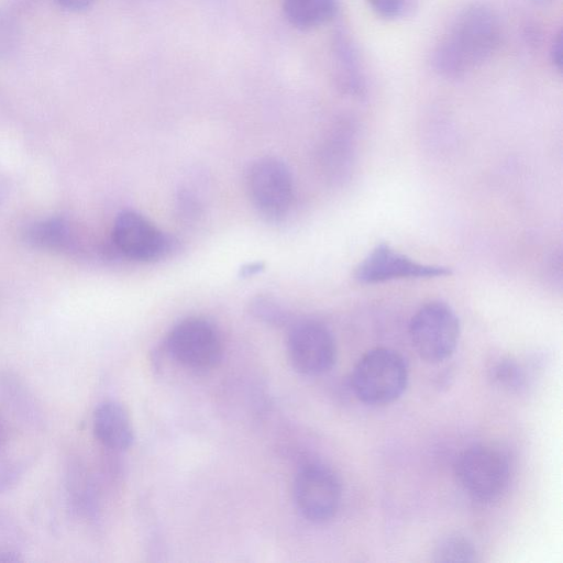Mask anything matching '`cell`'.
Segmentation results:
<instances>
[{
	"label": "cell",
	"mask_w": 563,
	"mask_h": 563,
	"mask_svg": "<svg viewBox=\"0 0 563 563\" xmlns=\"http://www.w3.org/2000/svg\"><path fill=\"white\" fill-rule=\"evenodd\" d=\"M263 268H264L263 263H258V262L249 263L241 268V276H243V277L254 276L257 273H260L261 271H263Z\"/></svg>",
	"instance_id": "cell-27"
},
{
	"label": "cell",
	"mask_w": 563,
	"mask_h": 563,
	"mask_svg": "<svg viewBox=\"0 0 563 563\" xmlns=\"http://www.w3.org/2000/svg\"><path fill=\"white\" fill-rule=\"evenodd\" d=\"M451 269L413 261L386 243H380L356 266L354 278L362 284L384 283L400 278L442 277Z\"/></svg>",
	"instance_id": "cell-10"
},
{
	"label": "cell",
	"mask_w": 563,
	"mask_h": 563,
	"mask_svg": "<svg viewBox=\"0 0 563 563\" xmlns=\"http://www.w3.org/2000/svg\"><path fill=\"white\" fill-rule=\"evenodd\" d=\"M92 426L95 437L109 451H124L133 444L132 422L125 408L118 401L99 404L93 412Z\"/></svg>",
	"instance_id": "cell-14"
},
{
	"label": "cell",
	"mask_w": 563,
	"mask_h": 563,
	"mask_svg": "<svg viewBox=\"0 0 563 563\" xmlns=\"http://www.w3.org/2000/svg\"><path fill=\"white\" fill-rule=\"evenodd\" d=\"M501 37V23L495 11L482 3L470 4L437 44L432 66L444 78H462L497 52Z\"/></svg>",
	"instance_id": "cell-1"
},
{
	"label": "cell",
	"mask_w": 563,
	"mask_h": 563,
	"mask_svg": "<svg viewBox=\"0 0 563 563\" xmlns=\"http://www.w3.org/2000/svg\"><path fill=\"white\" fill-rule=\"evenodd\" d=\"M408 383L405 358L395 350L375 347L355 364L351 387L355 396L367 405H387L398 399Z\"/></svg>",
	"instance_id": "cell-2"
},
{
	"label": "cell",
	"mask_w": 563,
	"mask_h": 563,
	"mask_svg": "<svg viewBox=\"0 0 563 563\" xmlns=\"http://www.w3.org/2000/svg\"><path fill=\"white\" fill-rule=\"evenodd\" d=\"M177 209L184 220H195L201 212L200 200L192 191L181 189L177 196Z\"/></svg>",
	"instance_id": "cell-24"
},
{
	"label": "cell",
	"mask_w": 563,
	"mask_h": 563,
	"mask_svg": "<svg viewBox=\"0 0 563 563\" xmlns=\"http://www.w3.org/2000/svg\"><path fill=\"white\" fill-rule=\"evenodd\" d=\"M454 474L462 489L474 500L492 503L500 498L510 481L508 456L492 445H474L456 459Z\"/></svg>",
	"instance_id": "cell-3"
},
{
	"label": "cell",
	"mask_w": 563,
	"mask_h": 563,
	"mask_svg": "<svg viewBox=\"0 0 563 563\" xmlns=\"http://www.w3.org/2000/svg\"><path fill=\"white\" fill-rule=\"evenodd\" d=\"M331 52L336 88L344 95L363 97L366 93L365 77L357 51L345 32L333 34Z\"/></svg>",
	"instance_id": "cell-15"
},
{
	"label": "cell",
	"mask_w": 563,
	"mask_h": 563,
	"mask_svg": "<svg viewBox=\"0 0 563 563\" xmlns=\"http://www.w3.org/2000/svg\"><path fill=\"white\" fill-rule=\"evenodd\" d=\"M476 555L474 544L459 533L441 538L432 551V560L435 562H474Z\"/></svg>",
	"instance_id": "cell-18"
},
{
	"label": "cell",
	"mask_w": 563,
	"mask_h": 563,
	"mask_svg": "<svg viewBox=\"0 0 563 563\" xmlns=\"http://www.w3.org/2000/svg\"><path fill=\"white\" fill-rule=\"evenodd\" d=\"M349 123L334 128L320 151V165L330 180H341L350 172L354 153V131Z\"/></svg>",
	"instance_id": "cell-16"
},
{
	"label": "cell",
	"mask_w": 563,
	"mask_h": 563,
	"mask_svg": "<svg viewBox=\"0 0 563 563\" xmlns=\"http://www.w3.org/2000/svg\"><path fill=\"white\" fill-rule=\"evenodd\" d=\"M33 456H0V494L14 488L33 464Z\"/></svg>",
	"instance_id": "cell-21"
},
{
	"label": "cell",
	"mask_w": 563,
	"mask_h": 563,
	"mask_svg": "<svg viewBox=\"0 0 563 563\" xmlns=\"http://www.w3.org/2000/svg\"><path fill=\"white\" fill-rule=\"evenodd\" d=\"M165 347L179 365L192 371L214 367L222 357V340L209 320L190 317L178 322L167 334Z\"/></svg>",
	"instance_id": "cell-7"
},
{
	"label": "cell",
	"mask_w": 563,
	"mask_h": 563,
	"mask_svg": "<svg viewBox=\"0 0 563 563\" xmlns=\"http://www.w3.org/2000/svg\"><path fill=\"white\" fill-rule=\"evenodd\" d=\"M562 32L559 31L553 37L551 47H550V59L553 67L561 73L563 65V48H562Z\"/></svg>",
	"instance_id": "cell-25"
},
{
	"label": "cell",
	"mask_w": 563,
	"mask_h": 563,
	"mask_svg": "<svg viewBox=\"0 0 563 563\" xmlns=\"http://www.w3.org/2000/svg\"><path fill=\"white\" fill-rule=\"evenodd\" d=\"M95 0H55V2L70 12H82L91 7Z\"/></svg>",
	"instance_id": "cell-26"
},
{
	"label": "cell",
	"mask_w": 563,
	"mask_h": 563,
	"mask_svg": "<svg viewBox=\"0 0 563 563\" xmlns=\"http://www.w3.org/2000/svg\"><path fill=\"white\" fill-rule=\"evenodd\" d=\"M336 8V0H283L285 18L301 31L313 30L329 22Z\"/></svg>",
	"instance_id": "cell-17"
},
{
	"label": "cell",
	"mask_w": 563,
	"mask_h": 563,
	"mask_svg": "<svg viewBox=\"0 0 563 563\" xmlns=\"http://www.w3.org/2000/svg\"><path fill=\"white\" fill-rule=\"evenodd\" d=\"M20 43V26L13 15L0 11V59L15 53Z\"/></svg>",
	"instance_id": "cell-22"
},
{
	"label": "cell",
	"mask_w": 563,
	"mask_h": 563,
	"mask_svg": "<svg viewBox=\"0 0 563 563\" xmlns=\"http://www.w3.org/2000/svg\"><path fill=\"white\" fill-rule=\"evenodd\" d=\"M372 10L384 19L404 18L413 12L417 0H366Z\"/></svg>",
	"instance_id": "cell-23"
},
{
	"label": "cell",
	"mask_w": 563,
	"mask_h": 563,
	"mask_svg": "<svg viewBox=\"0 0 563 563\" xmlns=\"http://www.w3.org/2000/svg\"><path fill=\"white\" fill-rule=\"evenodd\" d=\"M64 489L74 516L87 521L96 520L99 510L96 482L85 462L75 454L67 456L65 462Z\"/></svg>",
	"instance_id": "cell-12"
},
{
	"label": "cell",
	"mask_w": 563,
	"mask_h": 563,
	"mask_svg": "<svg viewBox=\"0 0 563 563\" xmlns=\"http://www.w3.org/2000/svg\"><path fill=\"white\" fill-rule=\"evenodd\" d=\"M287 349L294 368L308 376L330 371L336 360V344L331 331L316 320L294 323L288 332Z\"/></svg>",
	"instance_id": "cell-9"
},
{
	"label": "cell",
	"mask_w": 563,
	"mask_h": 563,
	"mask_svg": "<svg viewBox=\"0 0 563 563\" xmlns=\"http://www.w3.org/2000/svg\"><path fill=\"white\" fill-rule=\"evenodd\" d=\"M342 496L338 475L321 463L300 468L294 482V499L301 515L312 522H325L336 514Z\"/></svg>",
	"instance_id": "cell-8"
},
{
	"label": "cell",
	"mask_w": 563,
	"mask_h": 563,
	"mask_svg": "<svg viewBox=\"0 0 563 563\" xmlns=\"http://www.w3.org/2000/svg\"><path fill=\"white\" fill-rule=\"evenodd\" d=\"M23 235L30 246L38 250L79 254L90 247L78 229L60 217L35 221L26 227Z\"/></svg>",
	"instance_id": "cell-11"
},
{
	"label": "cell",
	"mask_w": 563,
	"mask_h": 563,
	"mask_svg": "<svg viewBox=\"0 0 563 563\" xmlns=\"http://www.w3.org/2000/svg\"><path fill=\"white\" fill-rule=\"evenodd\" d=\"M9 437V428L4 417L0 413V449L7 443Z\"/></svg>",
	"instance_id": "cell-28"
},
{
	"label": "cell",
	"mask_w": 563,
	"mask_h": 563,
	"mask_svg": "<svg viewBox=\"0 0 563 563\" xmlns=\"http://www.w3.org/2000/svg\"><path fill=\"white\" fill-rule=\"evenodd\" d=\"M0 400L25 427L36 431L45 429L46 417L43 407L19 374L12 371L0 373Z\"/></svg>",
	"instance_id": "cell-13"
},
{
	"label": "cell",
	"mask_w": 563,
	"mask_h": 563,
	"mask_svg": "<svg viewBox=\"0 0 563 563\" xmlns=\"http://www.w3.org/2000/svg\"><path fill=\"white\" fill-rule=\"evenodd\" d=\"M245 187L252 205L266 219L277 221L288 213L294 183L288 166L279 158L255 159L246 170Z\"/></svg>",
	"instance_id": "cell-5"
},
{
	"label": "cell",
	"mask_w": 563,
	"mask_h": 563,
	"mask_svg": "<svg viewBox=\"0 0 563 563\" xmlns=\"http://www.w3.org/2000/svg\"><path fill=\"white\" fill-rule=\"evenodd\" d=\"M250 313L267 324L282 327L288 323L289 312L273 297L258 295L249 303Z\"/></svg>",
	"instance_id": "cell-19"
},
{
	"label": "cell",
	"mask_w": 563,
	"mask_h": 563,
	"mask_svg": "<svg viewBox=\"0 0 563 563\" xmlns=\"http://www.w3.org/2000/svg\"><path fill=\"white\" fill-rule=\"evenodd\" d=\"M493 383L506 390L516 391L523 387L526 376L520 365L510 358H501L489 369Z\"/></svg>",
	"instance_id": "cell-20"
},
{
	"label": "cell",
	"mask_w": 563,
	"mask_h": 563,
	"mask_svg": "<svg viewBox=\"0 0 563 563\" xmlns=\"http://www.w3.org/2000/svg\"><path fill=\"white\" fill-rule=\"evenodd\" d=\"M530 1L538 5H548L553 2V0H530Z\"/></svg>",
	"instance_id": "cell-29"
},
{
	"label": "cell",
	"mask_w": 563,
	"mask_h": 563,
	"mask_svg": "<svg viewBox=\"0 0 563 563\" xmlns=\"http://www.w3.org/2000/svg\"><path fill=\"white\" fill-rule=\"evenodd\" d=\"M409 336L417 354L429 363L449 358L460 338V321L445 302L434 300L421 306L409 323Z\"/></svg>",
	"instance_id": "cell-4"
},
{
	"label": "cell",
	"mask_w": 563,
	"mask_h": 563,
	"mask_svg": "<svg viewBox=\"0 0 563 563\" xmlns=\"http://www.w3.org/2000/svg\"><path fill=\"white\" fill-rule=\"evenodd\" d=\"M111 243L118 255L136 262L164 258L178 249V241L134 210L118 213Z\"/></svg>",
	"instance_id": "cell-6"
}]
</instances>
